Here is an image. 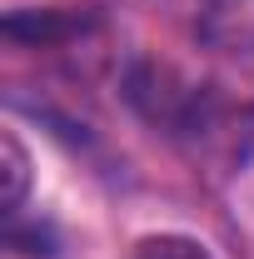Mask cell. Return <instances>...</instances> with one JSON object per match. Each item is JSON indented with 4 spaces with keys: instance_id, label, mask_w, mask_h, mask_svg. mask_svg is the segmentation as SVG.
<instances>
[{
    "instance_id": "cell-1",
    "label": "cell",
    "mask_w": 254,
    "mask_h": 259,
    "mask_svg": "<svg viewBox=\"0 0 254 259\" xmlns=\"http://www.w3.org/2000/svg\"><path fill=\"white\" fill-rule=\"evenodd\" d=\"M90 25V15L75 10H10L5 15V40L15 45H60L70 35H80Z\"/></svg>"
},
{
    "instance_id": "cell-2",
    "label": "cell",
    "mask_w": 254,
    "mask_h": 259,
    "mask_svg": "<svg viewBox=\"0 0 254 259\" xmlns=\"http://www.w3.org/2000/svg\"><path fill=\"white\" fill-rule=\"evenodd\" d=\"M0 155H5V194H0V204H5V214H20V204L30 194V155H25V145L15 135L0 140Z\"/></svg>"
},
{
    "instance_id": "cell-3",
    "label": "cell",
    "mask_w": 254,
    "mask_h": 259,
    "mask_svg": "<svg viewBox=\"0 0 254 259\" xmlns=\"http://www.w3.org/2000/svg\"><path fill=\"white\" fill-rule=\"evenodd\" d=\"M130 259H215V254L190 234H150L130 249Z\"/></svg>"
}]
</instances>
